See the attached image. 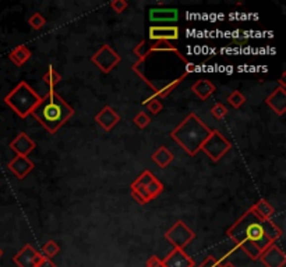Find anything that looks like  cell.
I'll return each instance as SVG.
<instances>
[{"label":"cell","mask_w":286,"mask_h":267,"mask_svg":"<svg viewBox=\"0 0 286 267\" xmlns=\"http://www.w3.org/2000/svg\"><path fill=\"white\" fill-rule=\"evenodd\" d=\"M228 103L235 109H240L246 103V96L240 91H233L229 96H228Z\"/></svg>","instance_id":"484cf974"},{"label":"cell","mask_w":286,"mask_h":267,"mask_svg":"<svg viewBox=\"0 0 286 267\" xmlns=\"http://www.w3.org/2000/svg\"><path fill=\"white\" fill-rule=\"evenodd\" d=\"M37 148L35 141L28 137L25 132H20L11 142H10V149L16 153L17 156H27Z\"/></svg>","instance_id":"4fadbf2b"},{"label":"cell","mask_w":286,"mask_h":267,"mask_svg":"<svg viewBox=\"0 0 286 267\" xmlns=\"http://www.w3.org/2000/svg\"><path fill=\"white\" fill-rule=\"evenodd\" d=\"M41 98L42 96H39L25 81H21L4 96V103L20 118H25L31 114L32 110L41 102Z\"/></svg>","instance_id":"277c9868"},{"label":"cell","mask_w":286,"mask_h":267,"mask_svg":"<svg viewBox=\"0 0 286 267\" xmlns=\"http://www.w3.org/2000/svg\"><path fill=\"white\" fill-rule=\"evenodd\" d=\"M180 31L176 25H152L148 31V38L152 42H170L178 40Z\"/></svg>","instance_id":"9c48e42d"},{"label":"cell","mask_w":286,"mask_h":267,"mask_svg":"<svg viewBox=\"0 0 286 267\" xmlns=\"http://www.w3.org/2000/svg\"><path fill=\"white\" fill-rule=\"evenodd\" d=\"M31 50L27 47L25 45H20L17 46V47H14L10 53H8V59L13 61L16 66H18V67H21V66H24L27 61L31 59Z\"/></svg>","instance_id":"d6986e66"},{"label":"cell","mask_w":286,"mask_h":267,"mask_svg":"<svg viewBox=\"0 0 286 267\" xmlns=\"http://www.w3.org/2000/svg\"><path fill=\"white\" fill-rule=\"evenodd\" d=\"M212 130L195 113H190L175 130L170 138L178 144L189 156H195L201 151L202 144L208 139Z\"/></svg>","instance_id":"3957f363"},{"label":"cell","mask_w":286,"mask_h":267,"mask_svg":"<svg viewBox=\"0 0 286 267\" xmlns=\"http://www.w3.org/2000/svg\"><path fill=\"white\" fill-rule=\"evenodd\" d=\"M226 234L250 259L258 260L267 248L282 237V229L272 220H263L248 209L228 229Z\"/></svg>","instance_id":"6da1fadb"},{"label":"cell","mask_w":286,"mask_h":267,"mask_svg":"<svg viewBox=\"0 0 286 267\" xmlns=\"http://www.w3.org/2000/svg\"><path fill=\"white\" fill-rule=\"evenodd\" d=\"M231 142L224 137V134H221L219 131L212 130L208 139L202 144L201 151L212 161H219L224 157L226 153L231 151Z\"/></svg>","instance_id":"8992f818"},{"label":"cell","mask_w":286,"mask_h":267,"mask_svg":"<svg viewBox=\"0 0 286 267\" xmlns=\"http://www.w3.org/2000/svg\"><path fill=\"white\" fill-rule=\"evenodd\" d=\"M44 255L37 252L31 245H24V248L13 256V262L18 267H37Z\"/></svg>","instance_id":"30bf717a"},{"label":"cell","mask_w":286,"mask_h":267,"mask_svg":"<svg viewBox=\"0 0 286 267\" xmlns=\"http://www.w3.org/2000/svg\"><path fill=\"white\" fill-rule=\"evenodd\" d=\"M149 52L152 53V52H173V53H176L180 57V59H183V56L179 53V50L175 47V46L172 45L170 42H154L152 45L149 46ZM185 60V59H183ZM186 61V60H185ZM187 63V61H186Z\"/></svg>","instance_id":"603a6c76"},{"label":"cell","mask_w":286,"mask_h":267,"mask_svg":"<svg viewBox=\"0 0 286 267\" xmlns=\"http://www.w3.org/2000/svg\"><path fill=\"white\" fill-rule=\"evenodd\" d=\"M7 167L18 180H24L35 168V163L27 156H16L13 160L8 161Z\"/></svg>","instance_id":"7c38bea8"},{"label":"cell","mask_w":286,"mask_h":267,"mask_svg":"<svg viewBox=\"0 0 286 267\" xmlns=\"http://www.w3.org/2000/svg\"><path fill=\"white\" fill-rule=\"evenodd\" d=\"M250 209H251L260 219H263V220H271V217L275 213L274 206L271 205L268 200H265V199H260V200H258L257 203H254Z\"/></svg>","instance_id":"44dd1931"},{"label":"cell","mask_w":286,"mask_h":267,"mask_svg":"<svg viewBox=\"0 0 286 267\" xmlns=\"http://www.w3.org/2000/svg\"><path fill=\"white\" fill-rule=\"evenodd\" d=\"M187 76V74H183L182 76H179L176 79H173V81H170L168 84L162 85V86H159V88H155L154 89V96L155 98H158V99H161V98H166L168 95H169L170 92L173 91V89H176L179 86V84L183 81V78Z\"/></svg>","instance_id":"7402d4cb"},{"label":"cell","mask_w":286,"mask_h":267,"mask_svg":"<svg viewBox=\"0 0 286 267\" xmlns=\"http://www.w3.org/2000/svg\"><path fill=\"white\" fill-rule=\"evenodd\" d=\"M222 267H236L231 262H222Z\"/></svg>","instance_id":"8d00e7d4"},{"label":"cell","mask_w":286,"mask_h":267,"mask_svg":"<svg viewBox=\"0 0 286 267\" xmlns=\"http://www.w3.org/2000/svg\"><path fill=\"white\" fill-rule=\"evenodd\" d=\"M173 153L170 152L169 149L166 148V146H159L154 153H152V156H151V160L156 163L159 167H168L170 163L173 161Z\"/></svg>","instance_id":"ffe728a7"},{"label":"cell","mask_w":286,"mask_h":267,"mask_svg":"<svg viewBox=\"0 0 286 267\" xmlns=\"http://www.w3.org/2000/svg\"><path fill=\"white\" fill-rule=\"evenodd\" d=\"M258 260H261L265 267H284L286 265V255L278 245L272 244L261 253Z\"/></svg>","instance_id":"8fae6325"},{"label":"cell","mask_w":286,"mask_h":267,"mask_svg":"<svg viewBox=\"0 0 286 267\" xmlns=\"http://www.w3.org/2000/svg\"><path fill=\"white\" fill-rule=\"evenodd\" d=\"M194 237H195V234L182 220H178L165 232V238L173 245V249H183L185 251L186 246L193 241Z\"/></svg>","instance_id":"52a82bcc"},{"label":"cell","mask_w":286,"mask_h":267,"mask_svg":"<svg viewBox=\"0 0 286 267\" xmlns=\"http://www.w3.org/2000/svg\"><path fill=\"white\" fill-rule=\"evenodd\" d=\"M193 71H195V66L193 63H186V74H190Z\"/></svg>","instance_id":"e575fe53"},{"label":"cell","mask_w":286,"mask_h":267,"mask_svg":"<svg viewBox=\"0 0 286 267\" xmlns=\"http://www.w3.org/2000/svg\"><path fill=\"white\" fill-rule=\"evenodd\" d=\"M197 267H222V262L215 256H207Z\"/></svg>","instance_id":"4dcf8cb0"},{"label":"cell","mask_w":286,"mask_h":267,"mask_svg":"<svg viewBox=\"0 0 286 267\" xmlns=\"http://www.w3.org/2000/svg\"><path fill=\"white\" fill-rule=\"evenodd\" d=\"M37 267H57V266H56V263H54L53 260L44 256V258L41 259V262H39L38 266Z\"/></svg>","instance_id":"836d02e7"},{"label":"cell","mask_w":286,"mask_h":267,"mask_svg":"<svg viewBox=\"0 0 286 267\" xmlns=\"http://www.w3.org/2000/svg\"><path fill=\"white\" fill-rule=\"evenodd\" d=\"M265 103L277 113L278 115H282L286 110V88L285 86H277L274 91L267 96Z\"/></svg>","instance_id":"9a60e30c"},{"label":"cell","mask_w":286,"mask_h":267,"mask_svg":"<svg viewBox=\"0 0 286 267\" xmlns=\"http://www.w3.org/2000/svg\"><path fill=\"white\" fill-rule=\"evenodd\" d=\"M28 24L31 25L32 30L39 31L41 28H44L47 25V18L39 13H34V14L28 18Z\"/></svg>","instance_id":"4316f807"},{"label":"cell","mask_w":286,"mask_h":267,"mask_svg":"<svg viewBox=\"0 0 286 267\" xmlns=\"http://www.w3.org/2000/svg\"><path fill=\"white\" fill-rule=\"evenodd\" d=\"M60 81H62L60 74H59L52 66H49V69H48L45 76H44V82L49 86V89H54V86L59 84Z\"/></svg>","instance_id":"cb8c5ba5"},{"label":"cell","mask_w":286,"mask_h":267,"mask_svg":"<svg viewBox=\"0 0 286 267\" xmlns=\"http://www.w3.org/2000/svg\"><path fill=\"white\" fill-rule=\"evenodd\" d=\"M42 252L45 255V258L52 259V258H54L57 253L60 252V246L56 244L54 241H48L47 244L44 245V248H42Z\"/></svg>","instance_id":"83f0119b"},{"label":"cell","mask_w":286,"mask_h":267,"mask_svg":"<svg viewBox=\"0 0 286 267\" xmlns=\"http://www.w3.org/2000/svg\"><path fill=\"white\" fill-rule=\"evenodd\" d=\"M1 256H3V251L0 249V258H1Z\"/></svg>","instance_id":"74e56055"},{"label":"cell","mask_w":286,"mask_h":267,"mask_svg":"<svg viewBox=\"0 0 286 267\" xmlns=\"http://www.w3.org/2000/svg\"><path fill=\"white\" fill-rule=\"evenodd\" d=\"M228 109L222 105V103H215L214 106L211 107V114L214 115L217 120H224L225 117L228 115Z\"/></svg>","instance_id":"f546056e"},{"label":"cell","mask_w":286,"mask_h":267,"mask_svg":"<svg viewBox=\"0 0 286 267\" xmlns=\"http://www.w3.org/2000/svg\"><path fill=\"white\" fill-rule=\"evenodd\" d=\"M145 267H165V266H163L162 260L159 259L158 256H151V258L147 260Z\"/></svg>","instance_id":"d6a6232c"},{"label":"cell","mask_w":286,"mask_h":267,"mask_svg":"<svg viewBox=\"0 0 286 267\" xmlns=\"http://www.w3.org/2000/svg\"><path fill=\"white\" fill-rule=\"evenodd\" d=\"M233 43L236 46H244L246 43H247V39L244 38V39H233Z\"/></svg>","instance_id":"d590c367"},{"label":"cell","mask_w":286,"mask_h":267,"mask_svg":"<svg viewBox=\"0 0 286 267\" xmlns=\"http://www.w3.org/2000/svg\"><path fill=\"white\" fill-rule=\"evenodd\" d=\"M191 91H193L194 95L200 100H207L214 92L217 91V88H215V85L212 84L211 81H208V79H198V81L191 86Z\"/></svg>","instance_id":"ac0fdd59"},{"label":"cell","mask_w":286,"mask_h":267,"mask_svg":"<svg viewBox=\"0 0 286 267\" xmlns=\"http://www.w3.org/2000/svg\"><path fill=\"white\" fill-rule=\"evenodd\" d=\"M129 7V3L124 0H113L110 1V8L116 13H123L126 8Z\"/></svg>","instance_id":"1f68e13d"},{"label":"cell","mask_w":286,"mask_h":267,"mask_svg":"<svg viewBox=\"0 0 286 267\" xmlns=\"http://www.w3.org/2000/svg\"><path fill=\"white\" fill-rule=\"evenodd\" d=\"M179 17L176 8H152L149 11V18L155 23H173Z\"/></svg>","instance_id":"e0dca14e"},{"label":"cell","mask_w":286,"mask_h":267,"mask_svg":"<svg viewBox=\"0 0 286 267\" xmlns=\"http://www.w3.org/2000/svg\"><path fill=\"white\" fill-rule=\"evenodd\" d=\"M130 192L137 203L147 205L152 199L158 198L162 193L163 185L149 170H145L132 184Z\"/></svg>","instance_id":"5b68a950"},{"label":"cell","mask_w":286,"mask_h":267,"mask_svg":"<svg viewBox=\"0 0 286 267\" xmlns=\"http://www.w3.org/2000/svg\"><path fill=\"white\" fill-rule=\"evenodd\" d=\"M122 57L109 45H102L95 53L91 56V61L101 70L102 73L108 74L120 63Z\"/></svg>","instance_id":"ba28073f"},{"label":"cell","mask_w":286,"mask_h":267,"mask_svg":"<svg viewBox=\"0 0 286 267\" xmlns=\"http://www.w3.org/2000/svg\"><path fill=\"white\" fill-rule=\"evenodd\" d=\"M165 267H195L191 256H189L183 249H173L162 260Z\"/></svg>","instance_id":"5bb4252c"},{"label":"cell","mask_w":286,"mask_h":267,"mask_svg":"<svg viewBox=\"0 0 286 267\" xmlns=\"http://www.w3.org/2000/svg\"><path fill=\"white\" fill-rule=\"evenodd\" d=\"M95 121L101 125L105 131H110L115 128L117 122L120 121V115L117 112L110 106H105L98 114L95 115Z\"/></svg>","instance_id":"2e32d148"},{"label":"cell","mask_w":286,"mask_h":267,"mask_svg":"<svg viewBox=\"0 0 286 267\" xmlns=\"http://www.w3.org/2000/svg\"><path fill=\"white\" fill-rule=\"evenodd\" d=\"M31 115L49 134H56L74 115V109L60 95H57L54 89H49L32 110Z\"/></svg>","instance_id":"7a4b0ae2"},{"label":"cell","mask_w":286,"mask_h":267,"mask_svg":"<svg viewBox=\"0 0 286 267\" xmlns=\"http://www.w3.org/2000/svg\"><path fill=\"white\" fill-rule=\"evenodd\" d=\"M144 105H145V107H147L148 110L152 113V114H159L161 112H162V103H161V100L158 99V98H155L154 95L152 96H149V98H147V99L143 102Z\"/></svg>","instance_id":"d4e9b609"},{"label":"cell","mask_w":286,"mask_h":267,"mask_svg":"<svg viewBox=\"0 0 286 267\" xmlns=\"http://www.w3.org/2000/svg\"><path fill=\"white\" fill-rule=\"evenodd\" d=\"M133 122L141 128V130H144V128H147L148 125H149V122H151V118H149V115L145 113V112H140L136 114V117L133 118Z\"/></svg>","instance_id":"f1b7e54d"}]
</instances>
